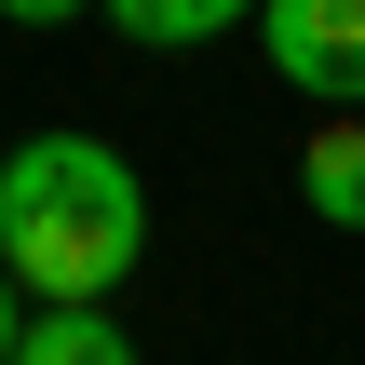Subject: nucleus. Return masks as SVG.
Wrapping results in <instances>:
<instances>
[{"label":"nucleus","instance_id":"nucleus-1","mask_svg":"<svg viewBox=\"0 0 365 365\" xmlns=\"http://www.w3.org/2000/svg\"><path fill=\"white\" fill-rule=\"evenodd\" d=\"M149 257V190L108 135L81 122H41L0 149V271L41 298V312H81V298H122V271Z\"/></svg>","mask_w":365,"mask_h":365},{"label":"nucleus","instance_id":"nucleus-2","mask_svg":"<svg viewBox=\"0 0 365 365\" xmlns=\"http://www.w3.org/2000/svg\"><path fill=\"white\" fill-rule=\"evenodd\" d=\"M257 54L312 108H365V0H257Z\"/></svg>","mask_w":365,"mask_h":365},{"label":"nucleus","instance_id":"nucleus-3","mask_svg":"<svg viewBox=\"0 0 365 365\" xmlns=\"http://www.w3.org/2000/svg\"><path fill=\"white\" fill-rule=\"evenodd\" d=\"M298 203H312L325 230L365 244V122H352V108H325V135L298 149Z\"/></svg>","mask_w":365,"mask_h":365},{"label":"nucleus","instance_id":"nucleus-4","mask_svg":"<svg viewBox=\"0 0 365 365\" xmlns=\"http://www.w3.org/2000/svg\"><path fill=\"white\" fill-rule=\"evenodd\" d=\"M135 54H203V41H230V27H257V0H95Z\"/></svg>","mask_w":365,"mask_h":365},{"label":"nucleus","instance_id":"nucleus-5","mask_svg":"<svg viewBox=\"0 0 365 365\" xmlns=\"http://www.w3.org/2000/svg\"><path fill=\"white\" fill-rule=\"evenodd\" d=\"M14 365H135V339L108 325V298H81V312H27Z\"/></svg>","mask_w":365,"mask_h":365},{"label":"nucleus","instance_id":"nucleus-6","mask_svg":"<svg viewBox=\"0 0 365 365\" xmlns=\"http://www.w3.org/2000/svg\"><path fill=\"white\" fill-rule=\"evenodd\" d=\"M95 0H0V27H81Z\"/></svg>","mask_w":365,"mask_h":365},{"label":"nucleus","instance_id":"nucleus-7","mask_svg":"<svg viewBox=\"0 0 365 365\" xmlns=\"http://www.w3.org/2000/svg\"><path fill=\"white\" fill-rule=\"evenodd\" d=\"M14 339H27V312H14V271H0V365H14Z\"/></svg>","mask_w":365,"mask_h":365}]
</instances>
